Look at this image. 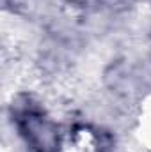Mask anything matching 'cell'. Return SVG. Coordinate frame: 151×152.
Wrapping results in <instances>:
<instances>
[{
    "instance_id": "1",
    "label": "cell",
    "mask_w": 151,
    "mask_h": 152,
    "mask_svg": "<svg viewBox=\"0 0 151 152\" xmlns=\"http://www.w3.org/2000/svg\"><path fill=\"white\" fill-rule=\"evenodd\" d=\"M20 129L32 152H55L59 149L57 127L41 113H23Z\"/></svg>"
}]
</instances>
